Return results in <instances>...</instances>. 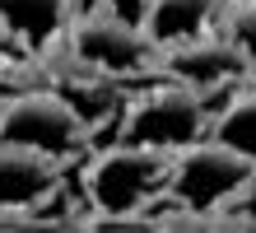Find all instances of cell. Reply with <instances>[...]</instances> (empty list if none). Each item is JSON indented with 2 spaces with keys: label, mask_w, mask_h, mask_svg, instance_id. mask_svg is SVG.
<instances>
[{
  "label": "cell",
  "mask_w": 256,
  "mask_h": 233,
  "mask_svg": "<svg viewBox=\"0 0 256 233\" xmlns=\"http://www.w3.org/2000/svg\"><path fill=\"white\" fill-rule=\"evenodd\" d=\"M10 52H14V42H10L5 33H0V56H10Z\"/></svg>",
  "instance_id": "7c38bea8"
},
{
  "label": "cell",
  "mask_w": 256,
  "mask_h": 233,
  "mask_svg": "<svg viewBox=\"0 0 256 233\" xmlns=\"http://www.w3.org/2000/svg\"><path fill=\"white\" fill-rule=\"evenodd\" d=\"M168 191V154L144 149V145H122L98 149L84 168V196L94 205L98 224H135L144 210Z\"/></svg>",
  "instance_id": "6da1fadb"
},
{
  "label": "cell",
  "mask_w": 256,
  "mask_h": 233,
  "mask_svg": "<svg viewBox=\"0 0 256 233\" xmlns=\"http://www.w3.org/2000/svg\"><path fill=\"white\" fill-rule=\"evenodd\" d=\"M74 0H0V33L14 47H52L61 33H70Z\"/></svg>",
  "instance_id": "9c48e42d"
},
{
  "label": "cell",
  "mask_w": 256,
  "mask_h": 233,
  "mask_svg": "<svg viewBox=\"0 0 256 233\" xmlns=\"http://www.w3.org/2000/svg\"><path fill=\"white\" fill-rule=\"evenodd\" d=\"M70 52H74V61H80L88 75L108 80V75L144 70L149 56H154V42L144 38V28L116 19L108 10H94V14H84V19L70 24Z\"/></svg>",
  "instance_id": "5b68a950"
},
{
  "label": "cell",
  "mask_w": 256,
  "mask_h": 233,
  "mask_svg": "<svg viewBox=\"0 0 256 233\" xmlns=\"http://www.w3.org/2000/svg\"><path fill=\"white\" fill-rule=\"evenodd\" d=\"M224 10V0H149L144 10V38L154 42V52L196 42L214 28V14Z\"/></svg>",
  "instance_id": "ba28073f"
},
{
  "label": "cell",
  "mask_w": 256,
  "mask_h": 233,
  "mask_svg": "<svg viewBox=\"0 0 256 233\" xmlns=\"http://www.w3.org/2000/svg\"><path fill=\"white\" fill-rule=\"evenodd\" d=\"M0 140H14L24 149H38L47 159H74L88 140V121L74 112L61 93L28 89L0 103Z\"/></svg>",
  "instance_id": "277c9868"
},
{
  "label": "cell",
  "mask_w": 256,
  "mask_h": 233,
  "mask_svg": "<svg viewBox=\"0 0 256 233\" xmlns=\"http://www.w3.org/2000/svg\"><path fill=\"white\" fill-rule=\"evenodd\" d=\"M163 75L168 80H182V84H191V89H219V84H228V80H238V75L247 70V52L238 42H228V38H196V42H182V47H168L163 52Z\"/></svg>",
  "instance_id": "52a82bcc"
},
{
  "label": "cell",
  "mask_w": 256,
  "mask_h": 233,
  "mask_svg": "<svg viewBox=\"0 0 256 233\" xmlns=\"http://www.w3.org/2000/svg\"><path fill=\"white\" fill-rule=\"evenodd\" d=\"M56 159L38 149H24L14 140H0V219L5 214H33L56 191Z\"/></svg>",
  "instance_id": "8992f818"
},
{
  "label": "cell",
  "mask_w": 256,
  "mask_h": 233,
  "mask_svg": "<svg viewBox=\"0 0 256 233\" xmlns=\"http://www.w3.org/2000/svg\"><path fill=\"white\" fill-rule=\"evenodd\" d=\"M256 182V163L242 159L214 135L191 140L186 149L168 154V196L186 214H219L233 205V196Z\"/></svg>",
  "instance_id": "7a4b0ae2"
},
{
  "label": "cell",
  "mask_w": 256,
  "mask_h": 233,
  "mask_svg": "<svg viewBox=\"0 0 256 233\" xmlns=\"http://www.w3.org/2000/svg\"><path fill=\"white\" fill-rule=\"evenodd\" d=\"M205 131H210V107L200 98V89H191L182 80H168V84L140 93V98H130L122 112V140L158 149V154L186 149Z\"/></svg>",
  "instance_id": "3957f363"
},
{
  "label": "cell",
  "mask_w": 256,
  "mask_h": 233,
  "mask_svg": "<svg viewBox=\"0 0 256 233\" xmlns=\"http://www.w3.org/2000/svg\"><path fill=\"white\" fill-rule=\"evenodd\" d=\"M102 10L140 28V24H144V10H149V0H102Z\"/></svg>",
  "instance_id": "8fae6325"
},
{
  "label": "cell",
  "mask_w": 256,
  "mask_h": 233,
  "mask_svg": "<svg viewBox=\"0 0 256 233\" xmlns=\"http://www.w3.org/2000/svg\"><path fill=\"white\" fill-rule=\"evenodd\" d=\"M210 135L256 163V93H238L219 117H210Z\"/></svg>",
  "instance_id": "30bf717a"
}]
</instances>
